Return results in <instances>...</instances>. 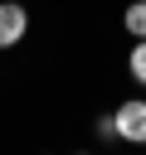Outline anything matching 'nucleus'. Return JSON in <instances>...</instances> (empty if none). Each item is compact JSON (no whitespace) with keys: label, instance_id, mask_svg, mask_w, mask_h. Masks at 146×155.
Returning a JSON list of instances; mask_svg holds the SVG:
<instances>
[{"label":"nucleus","instance_id":"1","mask_svg":"<svg viewBox=\"0 0 146 155\" xmlns=\"http://www.w3.org/2000/svg\"><path fill=\"white\" fill-rule=\"evenodd\" d=\"M112 121H117V136H122V140H136V145H146V102H141V97L122 102Z\"/></svg>","mask_w":146,"mask_h":155},{"label":"nucleus","instance_id":"2","mask_svg":"<svg viewBox=\"0 0 146 155\" xmlns=\"http://www.w3.org/2000/svg\"><path fill=\"white\" fill-rule=\"evenodd\" d=\"M24 34H29V15H24V5L5 0V5H0V48H15Z\"/></svg>","mask_w":146,"mask_h":155},{"label":"nucleus","instance_id":"3","mask_svg":"<svg viewBox=\"0 0 146 155\" xmlns=\"http://www.w3.org/2000/svg\"><path fill=\"white\" fill-rule=\"evenodd\" d=\"M127 34H131V39H146V0L127 5Z\"/></svg>","mask_w":146,"mask_h":155},{"label":"nucleus","instance_id":"4","mask_svg":"<svg viewBox=\"0 0 146 155\" xmlns=\"http://www.w3.org/2000/svg\"><path fill=\"white\" fill-rule=\"evenodd\" d=\"M127 68H131V78H136V82H146V39H136V48H131Z\"/></svg>","mask_w":146,"mask_h":155}]
</instances>
